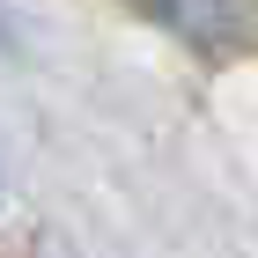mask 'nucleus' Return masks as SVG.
<instances>
[{
    "instance_id": "nucleus-2",
    "label": "nucleus",
    "mask_w": 258,
    "mask_h": 258,
    "mask_svg": "<svg viewBox=\"0 0 258 258\" xmlns=\"http://www.w3.org/2000/svg\"><path fill=\"white\" fill-rule=\"evenodd\" d=\"M52 258H59V251H52Z\"/></svg>"
},
{
    "instance_id": "nucleus-1",
    "label": "nucleus",
    "mask_w": 258,
    "mask_h": 258,
    "mask_svg": "<svg viewBox=\"0 0 258 258\" xmlns=\"http://www.w3.org/2000/svg\"><path fill=\"white\" fill-rule=\"evenodd\" d=\"M133 8H155V0H133Z\"/></svg>"
}]
</instances>
